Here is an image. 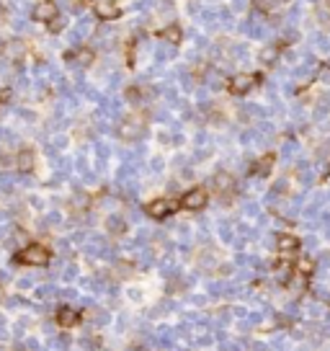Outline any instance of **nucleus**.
Listing matches in <instances>:
<instances>
[{
	"instance_id": "1",
	"label": "nucleus",
	"mask_w": 330,
	"mask_h": 351,
	"mask_svg": "<svg viewBox=\"0 0 330 351\" xmlns=\"http://www.w3.org/2000/svg\"><path fill=\"white\" fill-rule=\"evenodd\" d=\"M49 258H52V251L44 248V245H36V243L29 245V248H24L16 256V261L26 263V266H44V263H49Z\"/></svg>"
},
{
	"instance_id": "2",
	"label": "nucleus",
	"mask_w": 330,
	"mask_h": 351,
	"mask_svg": "<svg viewBox=\"0 0 330 351\" xmlns=\"http://www.w3.org/2000/svg\"><path fill=\"white\" fill-rule=\"evenodd\" d=\"M31 19L36 24H52V21L60 19V8H57V3H52V0H42V3L34 6Z\"/></svg>"
},
{
	"instance_id": "3",
	"label": "nucleus",
	"mask_w": 330,
	"mask_h": 351,
	"mask_svg": "<svg viewBox=\"0 0 330 351\" xmlns=\"http://www.w3.org/2000/svg\"><path fill=\"white\" fill-rule=\"evenodd\" d=\"M93 11H96V16H98L101 21H119L121 16H124L121 6L114 3V0H101V3L93 6Z\"/></svg>"
},
{
	"instance_id": "4",
	"label": "nucleus",
	"mask_w": 330,
	"mask_h": 351,
	"mask_svg": "<svg viewBox=\"0 0 330 351\" xmlns=\"http://www.w3.org/2000/svg\"><path fill=\"white\" fill-rule=\"evenodd\" d=\"M207 191L204 189H191V191H186L183 194V199H181V207L183 209H191V212H196V209H204L207 207Z\"/></svg>"
},
{
	"instance_id": "5",
	"label": "nucleus",
	"mask_w": 330,
	"mask_h": 351,
	"mask_svg": "<svg viewBox=\"0 0 330 351\" xmlns=\"http://www.w3.org/2000/svg\"><path fill=\"white\" fill-rule=\"evenodd\" d=\"M173 202H168V199H152V202H147L144 204V212H147L152 220H162V217H168L171 212H173Z\"/></svg>"
},
{
	"instance_id": "6",
	"label": "nucleus",
	"mask_w": 330,
	"mask_h": 351,
	"mask_svg": "<svg viewBox=\"0 0 330 351\" xmlns=\"http://www.w3.org/2000/svg\"><path fill=\"white\" fill-rule=\"evenodd\" d=\"M65 60H67V62H78V65L88 67V65H93V62H96V52L90 49V47H78V49L65 52Z\"/></svg>"
},
{
	"instance_id": "7",
	"label": "nucleus",
	"mask_w": 330,
	"mask_h": 351,
	"mask_svg": "<svg viewBox=\"0 0 330 351\" xmlns=\"http://www.w3.org/2000/svg\"><path fill=\"white\" fill-rule=\"evenodd\" d=\"M139 134H142V119L132 116V119H126L124 124H121V137L134 139V137H139Z\"/></svg>"
},
{
	"instance_id": "8",
	"label": "nucleus",
	"mask_w": 330,
	"mask_h": 351,
	"mask_svg": "<svg viewBox=\"0 0 330 351\" xmlns=\"http://www.w3.org/2000/svg\"><path fill=\"white\" fill-rule=\"evenodd\" d=\"M16 163H18V170H24V173H31L34 165H36V155L34 150H21L16 157Z\"/></svg>"
},
{
	"instance_id": "9",
	"label": "nucleus",
	"mask_w": 330,
	"mask_h": 351,
	"mask_svg": "<svg viewBox=\"0 0 330 351\" xmlns=\"http://www.w3.org/2000/svg\"><path fill=\"white\" fill-rule=\"evenodd\" d=\"M57 323L62 325V328H72L78 323V312L72 310V307H67V305H62L60 310H57Z\"/></svg>"
},
{
	"instance_id": "10",
	"label": "nucleus",
	"mask_w": 330,
	"mask_h": 351,
	"mask_svg": "<svg viewBox=\"0 0 330 351\" xmlns=\"http://www.w3.org/2000/svg\"><path fill=\"white\" fill-rule=\"evenodd\" d=\"M162 39L168 42V44H181L183 42V31L178 24H171V26H165L162 29Z\"/></svg>"
},
{
	"instance_id": "11",
	"label": "nucleus",
	"mask_w": 330,
	"mask_h": 351,
	"mask_svg": "<svg viewBox=\"0 0 330 351\" xmlns=\"http://www.w3.org/2000/svg\"><path fill=\"white\" fill-rule=\"evenodd\" d=\"M126 65L134 67V42H129V47H126Z\"/></svg>"
},
{
	"instance_id": "12",
	"label": "nucleus",
	"mask_w": 330,
	"mask_h": 351,
	"mask_svg": "<svg viewBox=\"0 0 330 351\" xmlns=\"http://www.w3.org/2000/svg\"><path fill=\"white\" fill-rule=\"evenodd\" d=\"M8 98H11V88L0 85V106H3V103H8Z\"/></svg>"
},
{
	"instance_id": "13",
	"label": "nucleus",
	"mask_w": 330,
	"mask_h": 351,
	"mask_svg": "<svg viewBox=\"0 0 330 351\" xmlns=\"http://www.w3.org/2000/svg\"><path fill=\"white\" fill-rule=\"evenodd\" d=\"M49 31H52V34H60V31H62V24H60V19L49 24Z\"/></svg>"
}]
</instances>
